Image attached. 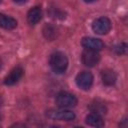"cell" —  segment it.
Segmentation results:
<instances>
[{
    "label": "cell",
    "instance_id": "1",
    "mask_svg": "<svg viewBox=\"0 0 128 128\" xmlns=\"http://www.w3.org/2000/svg\"><path fill=\"white\" fill-rule=\"evenodd\" d=\"M49 64L53 72L56 74H63L68 67V58L63 52L56 51L51 54Z\"/></svg>",
    "mask_w": 128,
    "mask_h": 128
},
{
    "label": "cell",
    "instance_id": "4",
    "mask_svg": "<svg viewBox=\"0 0 128 128\" xmlns=\"http://www.w3.org/2000/svg\"><path fill=\"white\" fill-rule=\"evenodd\" d=\"M111 21L107 17H99L95 19L92 23V29L96 34L99 35H105L111 30Z\"/></svg>",
    "mask_w": 128,
    "mask_h": 128
},
{
    "label": "cell",
    "instance_id": "5",
    "mask_svg": "<svg viewBox=\"0 0 128 128\" xmlns=\"http://www.w3.org/2000/svg\"><path fill=\"white\" fill-rule=\"evenodd\" d=\"M81 61L87 67H94V66H96L99 63L100 55H99L98 51L90 50V49H85L82 52Z\"/></svg>",
    "mask_w": 128,
    "mask_h": 128
},
{
    "label": "cell",
    "instance_id": "11",
    "mask_svg": "<svg viewBox=\"0 0 128 128\" xmlns=\"http://www.w3.org/2000/svg\"><path fill=\"white\" fill-rule=\"evenodd\" d=\"M0 27L8 30H12L17 27V21L8 15L0 13Z\"/></svg>",
    "mask_w": 128,
    "mask_h": 128
},
{
    "label": "cell",
    "instance_id": "7",
    "mask_svg": "<svg viewBox=\"0 0 128 128\" xmlns=\"http://www.w3.org/2000/svg\"><path fill=\"white\" fill-rule=\"evenodd\" d=\"M23 74H24V70L22 69L21 66H17L15 68H13L10 71V73L5 77L4 84L5 85H8V86H11V85L16 84L22 78Z\"/></svg>",
    "mask_w": 128,
    "mask_h": 128
},
{
    "label": "cell",
    "instance_id": "8",
    "mask_svg": "<svg viewBox=\"0 0 128 128\" xmlns=\"http://www.w3.org/2000/svg\"><path fill=\"white\" fill-rule=\"evenodd\" d=\"M81 45L85 49H90V50H95V51H100L104 47L103 42L100 39L94 38V37H84V38H82Z\"/></svg>",
    "mask_w": 128,
    "mask_h": 128
},
{
    "label": "cell",
    "instance_id": "13",
    "mask_svg": "<svg viewBox=\"0 0 128 128\" xmlns=\"http://www.w3.org/2000/svg\"><path fill=\"white\" fill-rule=\"evenodd\" d=\"M86 124L92 127H103L104 126V120L101 115L91 113L86 117Z\"/></svg>",
    "mask_w": 128,
    "mask_h": 128
},
{
    "label": "cell",
    "instance_id": "9",
    "mask_svg": "<svg viewBox=\"0 0 128 128\" xmlns=\"http://www.w3.org/2000/svg\"><path fill=\"white\" fill-rule=\"evenodd\" d=\"M42 18V10L40 7L36 6L31 8L27 13V21L30 25H36Z\"/></svg>",
    "mask_w": 128,
    "mask_h": 128
},
{
    "label": "cell",
    "instance_id": "17",
    "mask_svg": "<svg viewBox=\"0 0 128 128\" xmlns=\"http://www.w3.org/2000/svg\"><path fill=\"white\" fill-rule=\"evenodd\" d=\"M84 2H86V3H93V2H95V1H98V0H83Z\"/></svg>",
    "mask_w": 128,
    "mask_h": 128
},
{
    "label": "cell",
    "instance_id": "14",
    "mask_svg": "<svg viewBox=\"0 0 128 128\" xmlns=\"http://www.w3.org/2000/svg\"><path fill=\"white\" fill-rule=\"evenodd\" d=\"M43 32L47 39H53L55 37V29L51 25H46L43 29Z\"/></svg>",
    "mask_w": 128,
    "mask_h": 128
},
{
    "label": "cell",
    "instance_id": "18",
    "mask_svg": "<svg viewBox=\"0 0 128 128\" xmlns=\"http://www.w3.org/2000/svg\"><path fill=\"white\" fill-rule=\"evenodd\" d=\"M0 119H1V117H0Z\"/></svg>",
    "mask_w": 128,
    "mask_h": 128
},
{
    "label": "cell",
    "instance_id": "12",
    "mask_svg": "<svg viewBox=\"0 0 128 128\" xmlns=\"http://www.w3.org/2000/svg\"><path fill=\"white\" fill-rule=\"evenodd\" d=\"M89 110L91 111V113H95V114H99V115H103V114H106L107 112V107L106 105L100 101V100H93L89 106H88Z\"/></svg>",
    "mask_w": 128,
    "mask_h": 128
},
{
    "label": "cell",
    "instance_id": "10",
    "mask_svg": "<svg viewBox=\"0 0 128 128\" xmlns=\"http://www.w3.org/2000/svg\"><path fill=\"white\" fill-rule=\"evenodd\" d=\"M101 79H102V83L106 86H112L115 84L116 80H117V75L116 73L111 70V69H105L102 71L101 73Z\"/></svg>",
    "mask_w": 128,
    "mask_h": 128
},
{
    "label": "cell",
    "instance_id": "3",
    "mask_svg": "<svg viewBox=\"0 0 128 128\" xmlns=\"http://www.w3.org/2000/svg\"><path fill=\"white\" fill-rule=\"evenodd\" d=\"M46 116L52 120H60V121H72L75 119L74 112L70 110L62 109H51L46 112Z\"/></svg>",
    "mask_w": 128,
    "mask_h": 128
},
{
    "label": "cell",
    "instance_id": "16",
    "mask_svg": "<svg viewBox=\"0 0 128 128\" xmlns=\"http://www.w3.org/2000/svg\"><path fill=\"white\" fill-rule=\"evenodd\" d=\"M14 2H16V3H25L27 0H13Z\"/></svg>",
    "mask_w": 128,
    "mask_h": 128
},
{
    "label": "cell",
    "instance_id": "15",
    "mask_svg": "<svg viewBox=\"0 0 128 128\" xmlns=\"http://www.w3.org/2000/svg\"><path fill=\"white\" fill-rule=\"evenodd\" d=\"M115 51H116V53L117 54H125L126 53V51H127V45H126V43H120L119 45H117L116 47H115Z\"/></svg>",
    "mask_w": 128,
    "mask_h": 128
},
{
    "label": "cell",
    "instance_id": "6",
    "mask_svg": "<svg viewBox=\"0 0 128 128\" xmlns=\"http://www.w3.org/2000/svg\"><path fill=\"white\" fill-rule=\"evenodd\" d=\"M76 84L82 90H89L93 84V75L88 71H82L76 76Z\"/></svg>",
    "mask_w": 128,
    "mask_h": 128
},
{
    "label": "cell",
    "instance_id": "2",
    "mask_svg": "<svg viewBox=\"0 0 128 128\" xmlns=\"http://www.w3.org/2000/svg\"><path fill=\"white\" fill-rule=\"evenodd\" d=\"M55 102L60 108H71V107L76 106L77 98L75 95H73L69 92L61 91L57 94Z\"/></svg>",
    "mask_w": 128,
    "mask_h": 128
},
{
    "label": "cell",
    "instance_id": "19",
    "mask_svg": "<svg viewBox=\"0 0 128 128\" xmlns=\"http://www.w3.org/2000/svg\"><path fill=\"white\" fill-rule=\"evenodd\" d=\"M0 2H1V0H0Z\"/></svg>",
    "mask_w": 128,
    "mask_h": 128
}]
</instances>
